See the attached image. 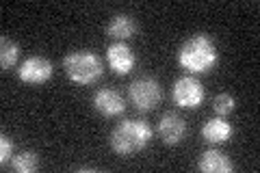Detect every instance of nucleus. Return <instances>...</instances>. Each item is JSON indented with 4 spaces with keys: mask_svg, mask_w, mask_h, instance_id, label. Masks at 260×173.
<instances>
[{
    "mask_svg": "<svg viewBox=\"0 0 260 173\" xmlns=\"http://www.w3.org/2000/svg\"><path fill=\"white\" fill-rule=\"evenodd\" d=\"M213 109H215V113L219 115V117H225V115L234 113V109H237V100H234V95H230V93H219L213 100Z\"/></svg>",
    "mask_w": 260,
    "mask_h": 173,
    "instance_id": "nucleus-15",
    "label": "nucleus"
},
{
    "mask_svg": "<svg viewBox=\"0 0 260 173\" xmlns=\"http://www.w3.org/2000/svg\"><path fill=\"white\" fill-rule=\"evenodd\" d=\"M204 85L193 78V76H182L174 82L172 87V97L178 106L182 109H198V106L204 102Z\"/></svg>",
    "mask_w": 260,
    "mask_h": 173,
    "instance_id": "nucleus-4",
    "label": "nucleus"
},
{
    "mask_svg": "<svg viewBox=\"0 0 260 173\" xmlns=\"http://www.w3.org/2000/svg\"><path fill=\"white\" fill-rule=\"evenodd\" d=\"M232 126L228 123L223 117H213L204 123V128H202V136H204V141L210 143V145H221L225 141H230L232 136Z\"/></svg>",
    "mask_w": 260,
    "mask_h": 173,
    "instance_id": "nucleus-10",
    "label": "nucleus"
},
{
    "mask_svg": "<svg viewBox=\"0 0 260 173\" xmlns=\"http://www.w3.org/2000/svg\"><path fill=\"white\" fill-rule=\"evenodd\" d=\"M18 56H20V48L13 39L9 37L0 39V63H3V70H11L18 63Z\"/></svg>",
    "mask_w": 260,
    "mask_h": 173,
    "instance_id": "nucleus-14",
    "label": "nucleus"
},
{
    "mask_svg": "<svg viewBox=\"0 0 260 173\" xmlns=\"http://www.w3.org/2000/svg\"><path fill=\"white\" fill-rule=\"evenodd\" d=\"M130 102L137 111H152L160 102V85L154 78H139L130 85Z\"/></svg>",
    "mask_w": 260,
    "mask_h": 173,
    "instance_id": "nucleus-5",
    "label": "nucleus"
},
{
    "mask_svg": "<svg viewBox=\"0 0 260 173\" xmlns=\"http://www.w3.org/2000/svg\"><path fill=\"white\" fill-rule=\"evenodd\" d=\"M186 134V123L180 115L165 113L158 121V136L165 145H178Z\"/></svg>",
    "mask_w": 260,
    "mask_h": 173,
    "instance_id": "nucleus-8",
    "label": "nucleus"
},
{
    "mask_svg": "<svg viewBox=\"0 0 260 173\" xmlns=\"http://www.w3.org/2000/svg\"><path fill=\"white\" fill-rule=\"evenodd\" d=\"M13 158V141L7 134L0 136V164L7 167V162H11Z\"/></svg>",
    "mask_w": 260,
    "mask_h": 173,
    "instance_id": "nucleus-16",
    "label": "nucleus"
},
{
    "mask_svg": "<svg viewBox=\"0 0 260 173\" xmlns=\"http://www.w3.org/2000/svg\"><path fill=\"white\" fill-rule=\"evenodd\" d=\"M107 61L111 65V70L117 74V76H126L135 70L137 56L133 52V48L124 41H117V44H111L107 48Z\"/></svg>",
    "mask_w": 260,
    "mask_h": 173,
    "instance_id": "nucleus-7",
    "label": "nucleus"
},
{
    "mask_svg": "<svg viewBox=\"0 0 260 173\" xmlns=\"http://www.w3.org/2000/svg\"><path fill=\"white\" fill-rule=\"evenodd\" d=\"M11 167L18 171V173H32V171L39 167V158H37L35 152L22 150V152H18V154H13Z\"/></svg>",
    "mask_w": 260,
    "mask_h": 173,
    "instance_id": "nucleus-13",
    "label": "nucleus"
},
{
    "mask_svg": "<svg viewBox=\"0 0 260 173\" xmlns=\"http://www.w3.org/2000/svg\"><path fill=\"white\" fill-rule=\"evenodd\" d=\"M93 109L100 115H104V117H115V115H121L126 111V104H124V97L117 91H113V89H100L93 95Z\"/></svg>",
    "mask_w": 260,
    "mask_h": 173,
    "instance_id": "nucleus-9",
    "label": "nucleus"
},
{
    "mask_svg": "<svg viewBox=\"0 0 260 173\" xmlns=\"http://www.w3.org/2000/svg\"><path fill=\"white\" fill-rule=\"evenodd\" d=\"M109 141H111V147L115 154L130 156V154L145 150V147L150 145L152 128L148 126V121H143V119H126L115 126Z\"/></svg>",
    "mask_w": 260,
    "mask_h": 173,
    "instance_id": "nucleus-2",
    "label": "nucleus"
},
{
    "mask_svg": "<svg viewBox=\"0 0 260 173\" xmlns=\"http://www.w3.org/2000/svg\"><path fill=\"white\" fill-rule=\"evenodd\" d=\"M198 169L202 173H228L234 169V164L221 150H206L198 162Z\"/></svg>",
    "mask_w": 260,
    "mask_h": 173,
    "instance_id": "nucleus-11",
    "label": "nucleus"
},
{
    "mask_svg": "<svg viewBox=\"0 0 260 173\" xmlns=\"http://www.w3.org/2000/svg\"><path fill=\"white\" fill-rule=\"evenodd\" d=\"M219 52L217 44L210 35H193L191 39H186L178 50V63L180 67L186 70L189 74H206L217 65Z\"/></svg>",
    "mask_w": 260,
    "mask_h": 173,
    "instance_id": "nucleus-1",
    "label": "nucleus"
},
{
    "mask_svg": "<svg viewBox=\"0 0 260 173\" xmlns=\"http://www.w3.org/2000/svg\"><path fill=\"white\" fill-rule=\"evenodd\" d=\"M135 30H137L135 20L130 18V15H126V13H119V15H115V18L109 22L107 35H109L111 39L124 41V39H130V37H133V35H135Z\"/></svg>",
    "mask_w": 260,
    "mask_h": 173,
    "instance_id": "nucleus-12",
    "label": "nucleus"
},
{
    "mask_svg": "<svg viewBox=\"0 0 260 173\" xmlns=\"http://www.w3.org/2000/svg\"><path fill=\"white\" fill-rule=\"evenodd\" d=\"M54 74V67L52 63L44 59V56H28V59H24L20 70H18V76L22 82H26V85H44L52 78Z\"/></svg>",
    "mask_w": 260,
    "mask_h": 173,
    "instance_id": "nucleus-6",
    "label": "nucleus"
},
{
    "mask_svg": "<svg viewBox=\"0 0 260 173\" xmlns=\"http://www.w3.org/2000/svg\"><path fill=\"white\" fill-rule=\"evenodd\" d=\"M63 70L72 82L87 87L102 78L104 65L100 56L93 54L91 50H74L63 59Z\"/></svg>",
    "mask_w": 260,
    "mask_h": 173,
    "instance_id": "nucleus-3",
    "label": "nucleus"
}]
</instances>
